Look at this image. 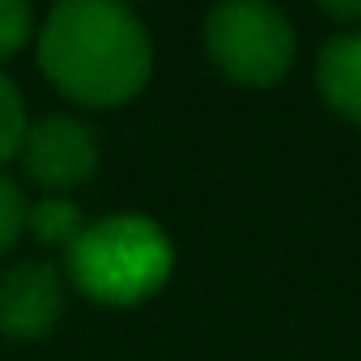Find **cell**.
<instances>
[{"label":"cell","mask_w":361,"mask_h":361,"mask_svg":"<svg viewBox=\"0 0 361 361\" xmlns=\"http://www.w3.org/2000/svg\"><path fill=\"white\" fill-rule=\"evenodd\" d=\"M39 68L81 106H123L153 73L145 22L115 0H60L39 26Z\"/></svg>","instance_id":"obj_1"},{"label":"cell","mask_w":361,"mask_h":361,"mask_svg":"<svg viewBox=\"0 0 361 361\" xmlns=\"http://www.w3.org/2000/svg\"><path fill=\"white\" fill-rule=\"evenodd\" d=\"M68 281L98 306H140L174 272V243L153 217L90 221L68 247Z\"/></svg>","instance_id":"obj_2"},{"label":"cell","mask_w":361,"mask_h":361,"mask_svg":"<svg viewBox=\"0 0 361 361\" xmlns=\"http://www.w3.org/2000/svg\"><path fill=\"white\" fill-rule=\"evenodd\" d=\"M204 51L226 81L247 90H268L289 77L298 60V30L272 5L226 0L204 18Z\"/></svg>","instance_id":"obj_3"},{"label":"cell","mask_w":361,"mask_h":361,"mask_svg":"<svg viewBox=\"0 0 361 361\" xmlns=\"http://www.w3.org/2000/svg\"><path fill=\"white\" fill-rule=\"evenodd\" d=\"M18 157H22V170L30 183H39L47 196H64V192L94 178L102 149H98V136L85 119L43 115L26 128Z\"/></svg>","instance_id":"obj_4"},{"label":"cell","mask_w":361,"mask_h":361,"mask_svg":"<svg viewBox=\"0 0 361 361\" xmlns=\"http://www.w3.org/2000/svg\"><path fill=\"white\" fill-rule=\"evenodd\" d=\"M64 314V276L43 259H22L0 272V336L35 344L56 331Z\"/></svg>","instance_id":"obj_5"},{"label":"cell","mask_w":361,"mask_h":361,"mask_svg":"<svg viewBox=\"0 0 361 361\" xmlns=\"http://www.w3.org/2000/svg\"><path fill=\"white\" fill-rule=\"evenodd\" d=\"M314 81H319L323 102L340 119L361 128V30H336L319 47Z\"/></svg>","instance_id":"obj_6"},{"label":"cell","mask_w":361,"mask_h":361,"mask_svg":"<svg viewBox=\"0 0 361 361\" xmlns=\"http://www.w3.org/2000/svg\"><path fill=\"white\" fill-rule=\"evenodd\" d=\"M26 230L43 243V247H73L77 234L85 230L81 221V209L68 200V196H43L26 209Z\"/></svg>","instance_id":"obj_7"},{"label":"cell","mask_w":361,"mask_h":361,"mask_svg":"<svg viewBox=\"0 0 361 361\" xmlns=\"http://www.w3.org/2000/svg\"><path fill=\"white\" fill-rule=\"evenodd\" d=\"M26 128H30L26 102H22V94H18V85L0 73V166H5L9 157H18Z\"/></svg>","instance_id":"obj_8"},{"label":"cell","mask_w":361,"mask_h":361,"mask_svg":"<svg viewBox=\"0 0 361 361\" xmlns=\"http://www.w3.org/2000/svg\"><path fill=\"white\" fill-rule=\"evenodd\" d=\"M26 209H30V200L22 196V188L0 170V255L13 251L18 238L26 234Z\"/></svg>","instance_id":"obj_9"},{"label":"cell","mask_w":361,"mask_h":361,"mask_svg":"<svg viewBox=\"0 0 361 361\" xmlns=\"http://www.w3.org/2000/svg\"><path fill=\"white\" fill-rule=\"evenodd\" d=\"M35 39V9L26 0H0V60L18 56Z\"/></svg>","instance_id":"obj_10"},{"label":"cell","mask_w":361,"mask_h":361,"mask_svg":"<svg viewBox=\"0 0 361 361\" xmlns=\"http://www.w3.org/2000/svg\"><path fill=\"white\" fill-rule=\"evenodd\" d=\"M319 13L327 22H336L340 30H361V0H353V5H348V0H344V5H323Z\"/></svg>","instance_id":"obj_11"}]
</instances>
